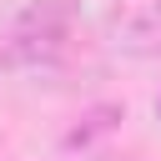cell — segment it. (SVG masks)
I'll list each match as a JSON object with an SVG mask.
<instances>
[{
  "mask_svg": "<svg viewBox=\"0 0 161 161\" xmlns=\"http://www.w3.org/2000/svg\"><path fill=\"white\" fill-rule=\"evenodd\" d=\"M75 0H30L0 25L5 70H55L75 45Z\"/></svg>",
  "mask_w": 161,
  "mask_h": 161,
  "instance_id": "6da1fadb",
  "label": "cell"
},
{
  "mask_svg": "<svg viewBox=\"0 0 161 161\" xmlns=\"http://www.w3.org/2000/svg\"><path fill=\"white\" fill-rule=\"evenodd\" d=\"M116 45L141 60H161V0H146L116 20Z\"/></svg>",
  "mask_w": 161,
  "mask_h": 161,
  "instance_id": "7a4b0ae2",
  "label": "cell"
}]
</instances>
